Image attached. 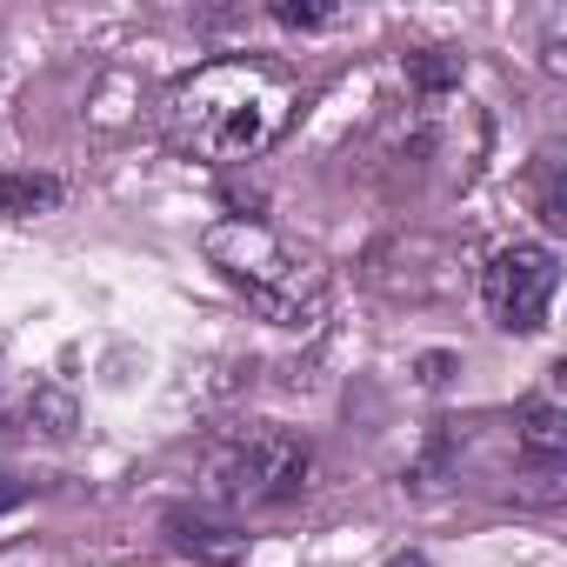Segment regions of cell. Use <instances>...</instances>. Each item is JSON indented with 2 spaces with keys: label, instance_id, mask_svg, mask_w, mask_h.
<instances>
[{
  "label": "cell",
  "instance_id": "ba28073f",
  "mask_svg": "<svg viewBox=\"0 0 567 567\" xmlns=\"http://www.w3.org/2000/svg\"><path fill=\"white\" fill-rule=\"evenodd\" d=\"M408 74L421 81V94H441V87L461 74V61H454V54H441V48H427V54H408Z\"/></svg>",
  "mask_w": 567,
  "mask_h": 567
},
{
  "label": "cell",
  "instance_id": "6da1fadb",
  "mask_svg": "<svg viewBox=\"0 0 567 567\" xmlns=\"http://www.w3.org/2000/svg\"><path fill=\"white\" fill-rule=\"evenodd\" d=\"M161 121L181 154L234 167V161H254L260 147H274L280 127L295 121V81L267 61H207L167 87Z\"/></svg>",
  "mask_w": 567,
  "mask_h": 567
},
{
  "label": "cell",
  "instance_id": "30bf717a",
  "mask_svg": "<svg viewBox=\"0 0 567 567\" xmlns=\"http://www.w3.org/2000/svg\"><path fill=\"white\" fill-rule=\"evenodd\" d=\"M388 567H427V554H394Z\"/></svg>",
  "mask_w": 567,
  "mask_h": 567
},
{
  "label": "cell",
  "instance_id": "5b68a950",
  "mask_svg": "<svg viewBox=\"0 0 567 567\" xmlns=\"http://www.w3.org/2000/svg\"><path fill=\"white\" fill-rule=\"evenodd\" d=\"M514 441H520V454L534 461V467H560V454H567V408L554 401V394H534V401H520L514 408Z\"/></svg>",
  "mask_w": 567,
  "mask_h": 567
},
{
  "label": "cell",
  "instance_id": "8992f818",
  "mask_svg": "<svg viewBox=\"0 0 567 567\" xmlns=\"http://www.w3.org/2000/svg\"><path fill=\"white\" fill-rule=\"evenodd\" d=\"M61 200H68V187L54 174H8V181H0V214H14V220L54 214Z\"/></svg>",
  "mask_w": 567,
  "mask_h": 567
},
{
  "label": "cell",
  "instance_id": "52a82bcc",
  "mask_svg": "<svg viewBox=\"0 0 567 567\" xmlns=\"http://www.w3.org/2000/svg\"><path fill=\"white\" fill-rule=\"evenodd\" d=\"M167 527H181V547H200V554H214V560H240V554H247V534H227V527H214V520L174 514Z\"/></svg>",
  "mask_w": 567,
  "mask_h": 567
},
{
  "label": "cell",
  "instance_id": "3957f363",
  "mask_svg": "<svg viewBox=\"0 0 567 567\" xmlns=\"http://www.w3.org/2000/svg\"><path fill=\"white\" fill-rule=\"evenodd\" d=\"M308 467H315V454L295 427L254 421L214 454V494L227 507H280L308 487Z\"/></svg>",
  "mask_w": 567,
  "mask_h": 567
},
{
  "label": "cell",
  "instance_id": "277c9868",
  "mask_svg": "<svg viewBox=\"0 0 567 567\" xmlns=\"http://www.w3.org/2000/svg\"><path fill=\"white\" fill-rule=\"evenodd\" d=\"M554 288H560V260L554 247H534V240H514L487 260V315L507 328V334H540L547 328V308H554Z\"/></svg>",
  "mask_w": 567,
  "mask_h": 567
},
{
  "label": "cell",
  "instance_id": "9c48e42d",
  "mask_svg": "<svg viewBox=\"0 0 567 567\" xmlns=\"http://www.w3.org/2000/svg\"><path fill=\"white\" fill-rule=\"evenodd\" d=\"M274 21H280V28H334L341 8H301V0H274Z\"/></svg>",
  "mask_w": 567,
  "mask_h": 567
},
{
  "label": "cell",
  "instance_id": "7a4b0ae2",
  "mask_svg": "<svg viewBox=\"0 0 567 567\" xmlns=\"http://www.w3.org/2000/svg\"><path fill=\"white\" fill-rule=\"evenodd\" d=\"M200 247H207V260L220 267V280L234 295H247V308L260 315V321H274V328H295V334H308V328H321V315H328V267L308 254V247H295V240H280L267 220H214L207 234H200Z\"/></svg>",
  "mask_w": 567,
  "mask_h": 567
}]
</instances>
